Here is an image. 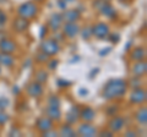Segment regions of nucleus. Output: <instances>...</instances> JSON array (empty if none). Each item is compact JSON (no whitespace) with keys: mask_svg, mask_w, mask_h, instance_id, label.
<instances>
[{"mask_svg":"<svg viewBox=\"0 0 147 137\" xmlns=\"http://www.w3.org/2000/svg\"><path fill=\"white\" fill-rule=\"evenodd\" d=\"M127 91V83L120 79H112L109 80L103 87L102 95L105 99H118L125 95Z\"/></svg>","mask_w":147,"mask_h":137,"instance_id":"nucleus-1","label":"nucleus"},{"mask_svg":"<svg viewBox=\"0 0 147 137\" xmlns=\"http://www.w3.org/2000/svg\"><path fill=\"white\" fill-rule=\"evenodd\" d=\"M37 13H38V6L32 1H27L18 7V15L21 17H24V19H27V20L34 17Z\"/></svg>","mask_w":147,"mask_h":137,"instance_id":"nucleus-2","label":"nucleus"},{"mask_svg":"<svg viewBox=\"0 0 147 137\" xmlns=\"http://www.w3.org/2000/svg\"><path fill=\"white\" fill-rule=\"evenodd\" d=\"M40 50L47 54L48 56H54L59 53L60 47H59L57 39H45L40 43Z\"/></svg>","mask_w":147,"mask_h":137,"instance_id":"nucleus-3","label":"nucleus"},{"mask_svg":"<svg viewBox=\"0 0 147 137\" xmlns=\"http://www.w3.org/2000/svg\"><path fill=\"white\" fill-rule=\"evenodd\" d=\"M91 32H92V36H94L96 38L104 39V38H107L109 34V27L107 24L98 22V24H96L93 27H91Z\"/></svg>","mask_w":147,"mask_h":137,"instance_id":"nucleus-4","label":"nucleus"},{"mask_svg":"<svg viewBox=\"0 0 147 137\" xmlns=\"http://www.w3.org/2000/svg\"><path fill=\"white\" fill-rule=\"evenodd\" d=\"M77 134L84 137H93L98 134V131L93 125H91L90 122H86V124L80 125L79 130H77Z\"/></svg>","mask_w":147,"mask_h":137,"instance_id":"nucleus-5","label":"nucleus"},{"mask_svg":"<svg viewBox=\"0 0 147 137\" xmlns=\"http://www.w3.org/2000/svg\"><path fill=\"white\" fill-rule=\"evenodd\" d=\"M80 27L76 25V22H66L63 27V33L69 38H74L79 34Z\"/></svg>","mask_w":147,"mask_h":137,"instance_id":"nucleus-6","label":"nucleus"},{"mask_svg":"<svg viewBox=\"0 0 147 137\" xmlns=\"http://www.w3.org/2000/svg\"><path fill=\"white\" fill-rule=\"evenodd\" d=\"M146 97H147V93L145 89L142 88H135L134 91L131 92V95H130V102L131 103H135V104H141L144 103L146 100Z\"/></svg>","mask_w":147,"mask_h":137,"instance_id":"nucleus-7","label":"nucleus"},{"mask_svg":"<svg viewBox=\"0 0 147 137\" xmlns=\"http://www.w3.org/2000/svg\"><path fill=\"white\" fill-rule=\"evenodd\" d=\"M27 93H28L30 97L32 98H38L43 94V87H42V83L39 82H32L27 86Z\"/></svg>","mask_w":147,"mask_h":137,"instance_id":"nucleus-8","label":"nucleus"},{"mask_svg":"<svg viewBox=\"0 0 147 137\" xmlns=\"http://www.w3.org/2000/svg\"><path fill=\"white\" fill-rule=\"evenodd\" d=\"M81 12L77 10V9H69V10H65L64 13H61L63 21L65 22H76L80 19Z\"/></svg>","mask_w":147,"mask_h":137,"instance_id":"nucleus-9","label":"nucleus"},{"mask_svg":"<svg viewBox=\"0 0 147 137\" xmlns=\"http://www.w3.org/2000/svg\"><path fill=\"white\" fill-rule=\"evenodd\" d=\"M146 71H147V64H146L145 60L136 61L134 65H132V67H131V72L134 74V76H137V77L145 76Z\"/></svg>","mask_w":147,"mask_h":137,"instance_id":"nucleus-10","label":"nucleus"},{"mask_svg":"<svg viewBox=\"0 0 147 137\" xmlns=\"http://www.w3.org/2000/svg\"><path fill=\"white\" fill-rule=\"evenodd\" d=\"M36 126L40 132H44L49 129H53V120L49 119L48 116H43V118H39L36 122Z\"/></svg>","mask_w":147,"mask_h":137,"instance_id":"nucleus-11","label":"nucleus"},{"mask_svg":"<svg viewBox=\"0 0 147 137\" xmlns=\"http://www.w3.org/2000/svg\"><path fill=\"white\" fill-rule=\"evenodd\" d=\"M98 9H99L100 13H102V15H104L105 17H109V19H114V17L117 16L115 9H114L113 5H110L109 3L103 1V3H102V5H100Z\"/></svg>","mask_w":147,"mask_h":137,"instance_id":"nucleus-12","label":"nucleus"},{"mask_svg":"<svg viewBox=\"0 0 147 137\" xmlns=\"http://www.w3.org/2000/svg\"><path fill=\"white\" fill-rule=\"evenodd\" d=\"M124 125H125V120L123 116H114L109 121V130L112 132H119L124 127Z\"/></svg>","mask_w":147,"mask_h":137,"instance_id":"nucleus-13","label":"nucleus"},{"mask_svg":"<svg viewBox=\"0 0 147 137\" xmlns=\"http://www.w3.org/2000/svg\"><path fill=\"white\" fill-rule=\"evenodd\" d=\"M65 119H66L67 124H70V125L76 124V122L79 121V119H80V109H79V107H72L70 110L66 113Z\"/></svg>","mask_w":147,"mask_h":137,"instance_id":"nucleus-14","label":"nucleus"},{"mask_svg":"<svg viewBox=\"0 0 147 137\" xmlns=\"http://www.w3.org/2000/svg\"><path fill=\"white\" fill-rule=\"evenodd\" d=\"M80 118L86 122H91L94 120L96 118V111L91 107H85L84 109L80 110Z\"/></svg>","mask_w":147,"mask_h":137,"instance_id":"nucleus-15","label":"nucleus"},{"mask_svg":"<svg viewBox=\"0 0 147 137\" xmlns=\"http://www.w3.org/2000/svg\"><path fill=\"white\" fill-rule=\"evenodd\" d=\"M16 50V44L11 39H1L0 40V52L11 54Z\"/></svg>","mask_w":147,"mask_h":137,"instance_id":"nucleus-16","label":"nucleus"},{"mask_svg":"<svg viewBox=\"0 0 147 137\" xmlns=\"http://www.w3.org/2000/svg\"><path fill=\"white\" fill-rule=\"evenodd\" d=\"M45 114L49 119L52 120H60L61 118V110L59 107H55V105H48L47 110H45Z\"/></svg>","mask_w":147,"mask_h":137,"instance_id":"nucleus-17","label":"nucleus"},{"mask_svg":"<svg viewBox=\"0 0 147 137\" xmlns=\"http://www.w3.org/2000/svg\"><path fill=\"white\" fill-rule=\"evenodd\" d=\"M30 26V22L27 19H24V17H18L13 21V30L17 32H25Z\"/></svg>","mask_w":147,"mask_h":137,"instance_id":"nucleus-18","label":"nucleus"},{"mask_svg":"<svg viewBox=\"0 0 147 137\" xmlns=\"http://www.w3.org/2000/svg\"><path fill=\"white\" fill-rule=\"evenodd\" d=\"M63 22L64 21H63V17H61L60 13H54V15L52 16V19L49 20V27L53 31H58L61 27Z\"/></svg>","mask_w":147,"mask_h":137,"instance_id":"nucleus-19","label":"nucleus"},{"mask_svg":"<svg viewBox=\"0 0 147 137\" xmlns=\"http://www.w3.org/2000/svg\"><path fill=\"white\" fill-rule=\"evenodd\" d=\"M15 64V59L11 56V54L9 53H0V65L5 67H11Z\"/></svg>","mask_w":147,"mask_h":137,"instance_id":"nucleus-20","label":"nucleus"},{"mask_svg":"<svg viewBox=\"0 0 147 137\" xmlns=\"http://www.w3.org/2000/svg\"><path fill=\"white\" fill-rule=\"evenodd\" d=\"M130 56H131V60H135V61L145 60V58H146V50H145V48H141V47L135 48L131 52Z\"/></svg>","mask_w":147,"mask_h":137,"instance_id":"nucleus-21","label":"nucleus"},{"mask_svg":"<svg viewBox=\"0 0 147 137\" xmlns=\"http://www.w3.org/2000/svg\"><path fill=\"white\" fill-rule=\"evenodd\" d=\"M135 119L136 121L139 122L141 125H146L147 124V109L144 107V108H140L137 113L135 114Z\"/></svg>","mask_w":147,"mask_h":137,"instance_id":"nucleus-22","label":"nucleus"},{"mask_svg":"<svg viewBox=\"0 0 147 137\" xmlns=\"http://www.w3.org/2000/svg\"><path fill=\"white\" fill-rule=\"evenodd\" d=\"M59 136H64V137H75L76 132L74 131V129L70 126V124H66L61 126L60 131H59Z\"/></svg>","mask_w":147,"mask_h":137,"instance_id":"nucleus-23","label":"nucleus"},{"mask_svg":"<svg viewBox=\"0 0 147 137\" xmlns=\"http://www.w3.org/2000/svg\"><path fill=\"white\" fill-rule=\"evenodd\" d=\"M36 82H39V83H44V82H47L48 80V74L45 72L44 70H39L36 72Z\"/></svg>","mask_w":147,"mask_h":137,"instance_id":"nucleus-24","label":"nucleus"},{"mask_svg":"<svg viewBox=\"0 0 147 137\" xmlns=\"http://www.w3.org/2000/svg\"><path fill=\"white\" fill-rule=\"evenodd\" d=\"M34 60H36L37 62H39V64H43V62H47V61L49 60V56H48L45 53H43L42 50H40L39 53H37V54H36Z\"/></svg>","mask_w":147,"mask_h":137,"instance_id":"nucleus-25","label":"nucleus"},{"mask_svg":"<svg viewBox=\"0 0 147 137\" xmlns=\"http://www.w3.org/2000/svg\"><path fill=\"white\" fill-rule=\"evenodd\" d=\"M49 105H55V107H60V99L57 95H50V98L48 100Z\"/></svg>","mask_w":147,"mask_h":137,"instance_id":"nucleus-26","label":"nucleus"},{"mask_svg":"<svg viewBox=\"0 0 147 137\" xmlns=\"http://www.w3.org/2000/svg\"><path fill=\"white\" fill-rule=\"evenodd\" d=\"M131 87L132 88H139V87H141V79L140 77H137V76H135V77H132V80H131Z\"/></svg>","mask_w":147,"mask_h":137,"instance_id":"nucleus-27","label":"nucleus"},{"mask_svg":"<svg viewBox=\"0 0 147 137\" xmlns=\"http://www.w3.org/2000/svg\"><path fill=\"white\" fill-rule=\"evenodd\" d=\"M9 104H10V100L5 97H0V110H4V109H6L9 107Z\"/></svg>","mask_w":147,"mask_h":137,"instance_id":"nucleus-28","label":"nucleus"},{"mask_svg":"<svg viewBox=\"0 0 147 137\" xmlns=\"http://www.w3.org/2000/svg\"><path fill=\"white\" fill-rule=\"evenodd\" d=\"M43 136H47V137H57V136H59V132L54 131L53 129H49V130L43 132Z\"/></svg>","mask_w":147,"mask_h":137,"instance_id":"nucleus-29","label":"nucleus"},{"mask_svg":"<svg viewBox=\"0 0 147 137\" xmlns=\"http://www.w3.org/2000/svg\"><path fill=\"white\" fill-rule=\"evenodd\" d=\"M91 36H92V32H91L90 27H86V28H84V31H82V37H84V39H90Z\"/></svg>","mask_w":147,"mask_h":137,"instance_id":"nucleus-30","label":"nucleus"},{"mask_svg":"<svg viewBox=\"0 0 147 137\" xmlns=\"http://www.w3.org/2000/svg\"><path fill=\"white\" fill-rule=\"evenodd\" d=\"M7 120H9L7 115L3 110H0V125H4L5 122H7Z\"/></svg>","mask_w":147,"mask_h":137,"instance_id":"nucleus-31","label":"nucleus"},{"mask_svg":"<svg viewBox=\"0 0 147 137\" xmlns=\"http://www.w3.org/2000/svg\"><path fill=\"white\" fill-rule=\"evenodd\" d=\"M6 20H7V16H6V13L4 12L3 10H0V26L5 24V22H6Z\"/></svg>","mask_w":147,"mask_h":137,"instance_id":"nucleus-32","label":"nucleus"},{"mask_svg":"<svg viewBox=\"0 0 147 137\" xmlns=\"http://www.w3.org/2000/svg\"><path fill=\"white\" fill-rule=\"evenodd\" d=\"M9 135H10V136H13V135L21 136V131L18 129H16V127H13V129H11V131H10V134H9Z\"/></svg>","mask_w":147,"mask_h":137,"instance_id":"nucleus-33","label":"nucleus"},{"mask_svg":"<svg viewBox=\"0 0 147 137\" xmlns=\"http://www.w3.org/2000/svg\"><path fill=\"white\" fill-rule=\"evenodd\" d=\"M58 60H52L49 62V68L50 70H54V68H57V66H58Z\"/></svg>","mask_w":147,"mask_h":137,"instance_id":"nucleus-34","label":"nucleus"},{"mask_svg":"<svg viewBox=\"0 0 147 137\" xmlns=\"http://www.w3.org/2000/svg\"><path fill=\"white\" fill-rule=\"evenodd\" d=\"M100 136H105V137H109V136H113V132L108 130V131H103L102 134H100Z\"/></svg>","mask_w":147,"mask_h":137,"instance_id":"nucleus-35","label":"nucleus"},{"mask_svg":"<svg viewBox=\"0 0 147 137\" xmlns=\"http://www.w3.org/2000/svg\"><path fill=\"white\" fill-rule=\"evenodd\" d=\"M125 136H127V137H135L136 136V132L135 131H131V130L130 131H126L125 132Z\"/></svg>","mask_w":147,"mask_h":137,"instance_id":"nucleus-36","label":"nucleus"},{"mask_svg":"<svg viewBox=\"0 0 147 137\" xmlns=\"http://www.w3.org/2000/svg\"><path fill=\"white\" fill-rule=\"evenodd\" d=\"M45 33H47V27L43 26L42 27V31H40V37H43V34H45Z\"/></svg>","mask_w":147,"mask_h":137,"instance_id":"nucleus-37","label":"nucleus"},{"mask_svg":"<svg viewBox=\"0 0 147 137\" xmlns=\"http://www.w3.org/2000/svg\"><path fill=\"white\" fill-rule=\"evenodd\" d=\"M12 92H13V93H16V94H17L18 92H20V89H18V87H17V86H15V87L12 88Z\"/></svg>","mask_w":147,"mask_h":137,"instance_id":"nucleus-38","label":"nucleus"},{"mask_svg":"<svg viewBox=\"0 0 147 137\" xmlns=\"http://www.w3.org/2000/svg\"><path fill=\"white\" fill-rule=\"evenodd\" d=\"M64 1H69V3H70V1H74V0H64Z\"/></svg>","mask_w":147,"mask_h":137,"instance_id":"nucleus-39","label":"nucleus"},{"mask_svg":"<svg viewBox=\"0 0 147 137\" xmlns=\"http://www.w3.org/2000/svg\"><path fill=\"white\" fill-rule=\"evenodd\" d=\"M0 72H1V70H0Z\"/></svg>","mask_w":147,"mask_h":137,"instance_id":"nucleus-40","label":"nucleus"}]
</instances>
